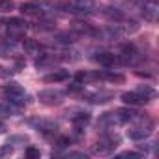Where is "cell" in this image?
<instances>
[{
	"mask_svg": "<svg viewBox=\"0 0 159 159\" xmlns=\"http://www.w3.org/2000/svg\"><path fill=\"white\" fill-rule=\"evenodd\" d=\"M6 28H8V36L10 38H21L25 34V30L28 28V23L21 17H10L6 21Z\"/></svg>",
	"mask_w": 159,
	"mask_h": 159,
	"instance_id": "1",
	"label": "cell"
},
{
	"mask_svg": "<svg viewBox=\"0 0 159 159\" xmlns=\"http://www.w3.org/2000/svg\"><path fill=\"white\" fill-rule=\"evenodd\" d=\"M38 99L45 105H60L64 101V92H60V90H41L38 94Z\"/></svg>",
	"mask_w": 159,
	"mask_h": 159,
	"instance_id": "2",
	"label": "cell"
},
{
	"mask_svg": "<svg viewBox=\"0 0 159 159\" xmlns=\"http://www.w3.org/2000/svg\"><path fill=\"white\" fill-rule=\"evenodd\" d=\"M122 101L125 103V105H131V107H139V105H146L150 99L144 96V94H140V92H124L122 94Z\"/></svg>",
	"mask_w": 159,
	"mask_h": 159,
	"instance_id": "3",
	"label": "cell"
},
{
	"mask_svg": "<svg viewBox=\"0 0 159 159\" xmlns=\"http://www.w3.org/2000/svg\"><path fill=\"white\" fill-rule=\"evenodd\" d=\"M153 127V122H150L148 125H139V127H133V129H127V137L133 139V140H144L146 137L152 135V129Z\"/></svg>",
	"mask_w": 159,
	"mask_h": 159,
	"instance_id": "4",
	"label": "cell"
},
{
	"mask_svg": "<svg viewBox=\"0 0 159 159\" xmlns=\"http://www.w3.org/2000/svg\"><path fill=\"white\" fill-rule=\"evenodd\" d=\"M19 11L26 17H39L43 13V6L38 4V2H25L19 6Z\"/></svg>",
	"mask_w": 159,
	"mask_h": 159,
	"instance_id": "5",
	"label": "cell"
},
{
	"mask_svg": "<svg viewBox=\"0 0 159 159\" xmlns=\"http://www.w3.org/2000/svg\"><path fill=\"white\" fill-rule=\"evenodd\" d=\"M157 13H159V4L155 2V0H146L144 6H142V15L146 21H155L157 19Z\"/></svg>",
	"mask_w": 159,
	"mask_h": 159,
	"instance_id": "6",
	"label": "cell"
},
{
	"mask_svg": "<svg viewBox=\"0 0 159 159\" xmlns=\"http://www.w3.org/2000/svg\"><path fill=\"white\" fill-rule=\"evenodd\" d=\"M38 131H41V133H45V135H49V133H54L56 129H58V125L52 122V120H45V118H39V120H32L30 122Z\"/></svg>",
	"mask_w": 159,
	"mask_h": 159,
	"instance_id": "7",
	"label": "cell"
},
{
	"mask_svg": "<svg viewBox=\"0 0 159 159\" xmlns=\"http://www.w3.org/2000/svg\"><path fill=\"white\" fill-rule=\"evenodd\" d=\"M122 62L124 64H135V60L139 58V52L135 51V47L133 45H125L124 49H122Z\"/></svg>",
	"mask_w": 159,
	"mask_h": 159,
	"instance_id": "8",
	"label": "cell"
},
{
	"mask_svg": "<svg viewBox=\"0 0 159 159\" xmlns=\"http://www.w3.org/2000/svg\"><path fill=\"white\" fill-rule=\"evenodd\" d=\"M67 79H69V73L64 71V69H60V71H52V73L45 75L43 77V83H62V81H67Z\"/></svg>",
	"mask_w": 159,
	"mask_h": 159,
	"instance_id": "9",
	"label": "cell"
},
{
	"mask_svg": "<svg viewBox=\"0 0 159 159\" xmlns=\"http://www.w3.org/2000/svg\"><path fill=\"white\" fill-rule=\"evenodd\" d=\"M94 60L98 62V64H101V66H114L116 62H118V58L112 54V52H98L96 56H94Z\"/></svg>",
	"mask_w": 159,
	"mask_h": 159,
	"instance_id": "10",
	"label": "cell"
},
{
	"mask_svg": "<svg viewBox=\"0 0 159 159\" xmlns=\"http://www.w3.org/2000/svg\"><path fill=\"white\" fill-rule=\"evenodd\" d=\"M19 111H21V107L13 105L10 99H4V101H0V112H2V114H8V116H15Z\"/></svg>",
	"mask_w": 159,
	"mask_h": 159,
	"instance_id": "11",
	"label": "cell"
},
{
	"mask_svg": "<svg viewBox=\"0 0 159 159\" xmlns=\"http://www.w3.org/2000/svg\"><path fill=\"white\" fill-rule=\"evenodd\" d=\"M71 122L75 124L77 129H83L88 122H90V114L88 112H79V114H73L71 116Z\"/></svg>",
	"mask_w": 159,
	"mask_h": 159,
	"instance_id": "12",
	"label": "cell"
},
{
	"mask_svg": "<svg viewBox=\"0 0 159 159\" xmlns=\"http://www.w3.org/2000/svg\"><path fill=\"white\" fill-rule=\"evenodd\" d=\"M71 4H73L75 11L84 13V11H90V10L94 8V0H73Z\"/></svg>",
	"mask_w": 159,
	"mask_h": 159,
	"instance_id": "13",
	"label": "cell"
},
{
	"mask_svg": "<svg viewBox=\"0 0 159 159\" xmlns=\"http://www.w3.org/2000/svg\"><path fill=\"white\" fill-rule=\"evenodd\" d=\"M88 98H90L92 103H107V101H111L112 94H111V92H98V94H92V96H88Z\"/></svg>",
	"mask_w": 159,
	"mask_h": 159,
	"instance_id": "14",
	"label": "cell"
},
{
	"mask_svg": "<svg viewBox=\"0 0 159 159\" xmlns=\"http://www.w3.org/2000/svg\"><path fill=\"white\" fill-rule=\"evenodd\" d=\"M103 79L109 83H114V84H122L125 83V77L122 73H103Z\"/></svg>",
	"mask_w": 159,
	"mask_h": 159,
	"instance_id": "15",
	"label": "cell"
},
{
	"mask_svg": "<svg viewBox=\"0 0 159 159\" xmlns=\"http://www.w3.org/2000/svg\"><path fill=\"white\" fill-rule=\"evenodd\" d=\"M77 32H81V34H96V30L90 26V25H86V23H75V26H73Z\"/></svg>",
	"mask_w": 159,
	"mask_h": 159,
	"instance_id": "16",
	"label": "cell"
},
{
	"mask_svg": "<svg viewBox=\"0 0 159 159\" xmlns=\"http://www.w3.org/2000/svg\"><path fill=\"white\" fill-rule=\"evenodd\" d=\"M25 51H26V52H30V54L38 52V51H39L38 41H36V39H25Z\"/></svg>",
	"mask_w": 159,
	"mask_h": 159,
	"instance_id": "17",
	"label": "cell"
},
{
	"mask_svg": "<svg viewBox=\"0 0 159 159\" xmlns=\"http://www.w3.org/2000/svg\"><path fill=\"white\" fill-rule=\"evenodd\" d=\"M109 19H124V13L122 11H118L116 8H105V11H103Z\"/></svg>",
	"mask_w": 159,
	"mask_h": 159,
	"instance_id": "18",
	"label": "cell"
},
{
	"mask_svg": "<svg viewBox=\"0 0 159 159\" xmlns=\"http://www.w3.org/2000/svg\"><path fill=\"white\" fill-rule=\"evenodd\" d=\"M15 8V4L11 2V0H0V13H8Z\"/></svg>",
	"mask_w": 159,
	"mask_h": 159,
	"instance_id": "19",
	"label": "cell"
},
{
	"mask_svg": "<svg viewBox=\"0 0 159 159\" xmlns=\"http://www.w3.org/2000/svg\"><path fill=\"white\" fill-rule=\"evenodd\" d=\"M25 155H26V157H30V159H39V155H41V153H39V150H38V148L28 146V148L25 150Z\"/></svg>",
	"mask_w": 159,
	"mask_h": 159,
	"instance_id": "20",
	"label": "cell"
},
{
	"mask_svg": "<svg viewBox=\"0 0 159 159\" xmlns=\"http://www.w3.org/2000/svg\"><path fill=\"white\" fill-rule=\"evenodd\" d=\"M19 142H28V137L26 135H15V137H10L8 139V144H19Z\"/></svg>",
	"mask_w": 159,
	"mask_h": 159,
	"instance_id": "21",
	"label": "cell"
},
{
	"mask_svg": "<svg viewBox=\"0 0 159 159\" xmlns=\"http://www.w3.org/2000/svg\"><path fill=\"white\" fill-rule=\"evenodd\" d=\"M118 157H122V159H140L142 157V153H139V152H124V153H120Z\"/></svg>",
	"mask_w": 159,
	"mask_h": 159,
	"instance_id": "22",
	"label": "cell"
},
{
	"mask_svg": "<svg viewBox=\"0 0 159 159\" xmlns=\"http://www.w3.org/2000/svg\"><path fill=\"white\" fill-rule=\"evenodd\" d=\"M71 144V139L69 137H60L58 140H56V146L58 148H66V146H69Z\"/></svg>",
	"mask_w": 159,
	"mask_h": 159,
	"instance_id": "23",
	"label": "cell"
},
{
	"mask_svg": "<svg viewBox=\"0 0 159 159\" xmlns=\"http://www.w3.org/2000/svg\"><path fill=\"white\" fill-rule=\"evenodd\" d=\"M13 152V146H10L8 142H6V146H2L0 148V157H4V155H10Z\"/></svg>",
	"mask_w": 159,
	"mask_h": 159,
	"instance_id": "24",
	"label": "cell"
},
{
	"mask_svg": "<svg viewBox=\"0 0 159 159\" xmlns=\"http://www.w3.org/2000/svg\"><path fill=\"white\" fill-rule=\"evenodd\" d=\"M4 129H6V125H4V124H2V122H0V133H2V131H4Z\"/></svg>",
	"mask_w": 159,
	"mask_h": 159,
	"instance_id": "25",
	"label": "cell"
}]
</instances>
